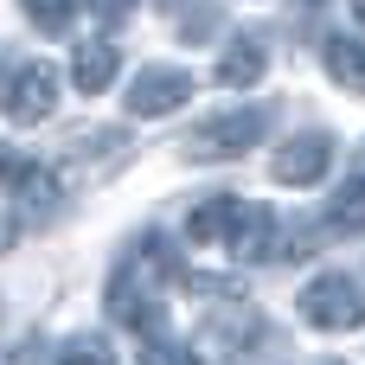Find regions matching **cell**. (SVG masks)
I'll return each mask as SVG.
<instances>
[{
	"mask_svg": "<svg viewBox=\"0 0 365 365\" xmlns=\"http://www.w3.org/2000/svg\"><path fill=\"white\" fill-rule=\"evenodd\" d=\"M302 314L321 334H353V327H365V289L346 269H327V276H314L302 289Z\"/></svg>",
	"mask_w": 365,
	"mask_h": 365,
	"instance_id": "6da1fadb",
	"label": "cell"
},
{
	"mask_svg": "<svg viewBox=\"0 0 365 365\" xmlns=\"http://www.w3.org/2000/svg\"><path fill=\"white\" fill-rule=\"evenodd\" d=\"M122 160H128L122 128H90V135H77V141H71L64 173H71V180H103V173H115Z\"/></svg>",
	"mask_w": 365,
	"mask_h": 365,
	"instance_id": "8992f818",
	"label": "cell"
},
{
	"mask_svg": "<svg viewBox=\"0 0 365 365\" xmlns=\"http://www.w3.org/2000/svg\"><path fill=\"white\" fill-rule=\"evenodd\" d=\"M353 186H359V192H365V148H359V154H353Z\"/></svg>",
	"mask_w": 365,
	"mask_h": 365,
	"instance_id": "ffe728a7",
	"label": "cell"
},
{
	"mask_svg": "<svg viewBox=\"0 0 365 365\" xmlns=\"http://www.w3.org/2000/svg\"><path fill=\"white\" fill-rule=\"evenodd\" d=\"M231 250H237L244 263L282 257L289 244H282V225H276V212H269V205H250V212H244V225H237V237H231Z\"/></svg>",
	"mask_w": 365,
	"mask_h": 365,
	"instance_id": "ba28073f",
	"label": "cell"
},
{
	"mask_svg": "<svg viewBox=\"0 0 365 365\" xmlns=\"http://www.w3.org/2000/svg\"><path fill=\"white\" fill-rule=\"evenodd\" d=\"M327 167H334V141H327V135H295V141H282L276 160H269V173H276L282 186H314V180H327Z\"/></svg>",
	"mask_w": 365,
	"mask_h": 365,
	"instance_id": "5b68a950",
	"label": "cell"
},
{
	"mask_svg": "<svg viewBox=\"0 0 365 365\" xmlns=\"http://www.w3.org/2000/svg\"><path fill=\"white\" fill-rule=\"evenodd\" d=\"M186 96H192V71H180V64H141L135 83H128V115L154 122V115H173Z\"/></svg>",
	"mask_w": 365,
	"mask_h": 365,
	"instance_id": "277c9868",
	"label": "cell"
},
{
	"mask_svg": "<svg viewBox=\"0 0 365 365\" xmlns=\"http://www.w3.org/2000/svg\"><path fill=\"white\" fill-rule=\"evenodd\" d=\"M13 199L26 205V218H51V212H58V173L32 160V173H26V180L13 186Z\"/></svg>",
	"mask_w": 365,
	"mask_h": 365,
	"instance_id": "8fae6325",
	"label": "cell"
},
{
	"mask_svg": "<svg viewBox=\"0 0 365 365\" xmlns=\"http://www.w3.org/2000/svg\"><path fill=\"white\" fill-rule=\"evenodd\" d=\"M71 83H77L83 96L109 90V83H115V45H77V58H71Z\"/></svg>",
	"mask_w": 365,
	"mask_h": 365,
	"instance_id": "30bf717a",
	"label": "cell"
},
{
	"mask_svg": "<svg viewBox=\"0 0 365 365\" xmlns=\"http://www.w3.org/2000/svg\"><path fill=\"white\" fill-rule=\"evenodd\" d=\"M90 13L115 26V19H128V13H135V0H90Z\"/></svg>",
	"mask_w": 365,
	"mask_h": 365,
	"instance_id": "ac0fdd59",
	"label": "cell"
},
{
	"mask_svg": "<svg viewBox=\"0 0 365 365\" xmlns=\"http://www.w3.org/2000/svg\"><path fill=\"white\" fill-rule=\"evenodd\" d=\"M26 173H32V160H26V154H13V148H0V186H19Z\"/></svg>",
	"mask_w": 365,
	"mask_h": 365,
	"instance_id": "e0dca14e",
	"label": "cell"
},
{
	"mask_svg": "<svg viewBox=\"0 0 365 365\" xmlns=\"http://www.w3.org/2000/svg\"><path fill=\"white\" fill-rule=\"evenodd\" d=\"M0 109H6V122H45L51 109H58V71L51 64H38V58H26V64H13L6 71V83H0Z\"/></svg>",
	"mask_w": 365,
	"mask_h": 365,
	"instance_id": "3957f363",
	"label": "cell"
},
{
	"mask_svg": "<svg viewBox=\"0 0 365 365\" xmlns=\"http://www.w3.org/2000/svg\"><path fill=\"white\" fill-rule=\"evenodd\" d=\"M263 128H269V109H231V115L199 122L180 148H186L192 160H237L244 148H257V141H263Z\"/></svg>",
	"mask_w": 365,
	"mask_h": 365,
	"instance_id": "7a4b0ae2",
	"label": "cell"
},
{
	"mask_svg": "<svg viewBox=\"0 0 365 365\" xmlns=\"http://www.w3.org/2000/svg\"><path fill=\"white\" fill-rule=\"evenodd\" d=\"M58 365H115V353H109V340H71L64 353H58Z\"/></svg>",
	"mask_w": 365,
	"mask_h": 365,
	"instance_id": "9a60e30c",
	"label": "cell"
},
{
	"mask_svg": "<svg viewBox=\"0 0 365 365\" xmlns=\"http://www.w3.org/2000/svg\"><path fill=\"white\" fill-rule=\"evenodd\" d=\"M154 6H180V0H154Z\"/></svg>",
	"mask_w": 365,
	"mask_h": 365,
	"instance_id": "7402d4cb",
	"label": "cell"
},
{
	"mask_svg": "<svg viewBox=\"0 0 365 365\" xmlns=\"http://www.w3.org/2000/svg\"><path fill=\"white\" fill-rule=\"evenodd\" d=\"M244 199L237 192H205L199 205H192V218H186V237L192 244H225V237H237V225H244Z\"/></svg>",
	"mask_w": 365,
	"mask_h": 365,
	"instance_id": "52a82bcc",
	"label": "cell"
},
{
	"mask_svg": "<svg viewBox=\"0 0 365 365\" xmlns=\"http://www.w3.org/2000/svg\"><path fill=\"white\" fill-rule=\"evenodd\" d=\"M353 13H359V26H365V0H353Z\"/></svg>",
	"mask_w": 365,
	"mask_h": 365,
	"instance_id": "44dd1931",
	"label": "cell"
},
{
	"mask_svg": "<svg viewBox=\"0 0 365 365\" xmlns=\"http://www.w3.org/2000/svg\"><path fill=\"white\" fill-rule=\"evenodd\" d=\"M141 365H199L192 346H173V340H148L141 346Z\"/></svg>",
	"mask_w": 365,
	"mask_h": 365,
	"instance_id": "2e32d148",
	"label": "cell"
},
{
	"mask_svg": "<svg viewBox=\"0 0 365 365\" xmlns=\"http://www.w3.org/2000/svg\"><path fill=\"white\" fill-rule=\"evenodd\" d=\"M263 71H269L263 38H237V45L218 58V83H225V90H250V83H263Z\"/></svg>",
	"mask_w": 365,
	"mask_h": 365,
	"instance_id": "9c48e42d",
	"label": "cell"
},
{
	"mask_svg": "<svg viewBox=\"0 0 365 365\" xmlns=\"http://www.w3.org/2000/svg\"><path fill=\"white\" fill-rule=\"evenodd\" d=\"M327 225H334V231H365V192H359V186L334 199V212H327Z\"/></svg>",
	"mask_w": 365,
	"mask_h": 365,
	"instance_id": "5bb4252c",
	"label": "cell"
},
{
	"mask_svg": "<svg viewBox=\"0 0 365 365\" xmlns=\"http://www.w3.org/2000/svg\"><path fill=\"white\" fill-rule=\"evenodd\" d=\"M13 365H45V346H38V340H26V346L13 353Z\"/></svg>",
	"mask_w": 365,
	"mask_h": 365,
	"instance_id": "d6986e66",
	"label": "cell"
},
{
	"mask_svg": "<svg viewBox=\"0 0 365 365\" xmlns=\"http://www.w3.org/2000/svg\"><path fill=\"white\" fill-rule=\"evenodd\" d=\"M19 6H26V19H32L38 32H64L71 13H77V0H19Z\"/></svg>",
	"mask_w": 365,
	"mask_h": 365,
	"instance_id": "4fadbf2b",
	"label": "cell"
},
{
	"mask_svg": "<svg viewBox=\"0 0 365 365\" xmlns=\"http://www.w3.org/2000/svg\"><path fill=\"white\" fill-rule=\"evenodd\" d=\"M327 77L346 83V90H365V45L359 38H334L327 45Z\"/></svg>",
	"mask_w": 365,
	"mask_h": 365,
	"instance_id": "7c38bea8",
	"label": "cell"
}]
</instances>
